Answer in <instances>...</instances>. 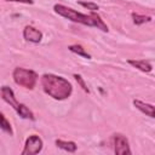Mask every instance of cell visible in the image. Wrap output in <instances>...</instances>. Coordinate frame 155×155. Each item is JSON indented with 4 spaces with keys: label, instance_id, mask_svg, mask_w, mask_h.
Returning <instances> with one entry per match:
<instances>
[{
    "label": "cell",
    "instance_id": "obj_7",
    "mask_svg": "<svg viewBox=\"0 0 155 155\" xmlns=\"http://www.w3.org/2000/svg\"><path fill=\"white\" fill-rule=\"evenodd\" d=\"M23 38L25 39V41L39 44L42 40V33L33 25H25L23 29Z\"/></svg>",
    "mask_w": 155,
    "mask_h": 155
},
{
    "label": "cell",
    "instance_id": "obj_9",
    "mask_svg": "<svg viewBox=\"0 0 155 155\" xmlns=\"http://www.w3.org/2000/svg\"><path fill=\"white\" fill-rule=\"evenodd\" d=\"M128 64H131L132 67L139 69L140 71L143 73H150L153 70V65L149 61H145V59H128L127 61Z\"/></svg>",
    "mask_w": 155,
    "mask_h": 155
},
{
    "label": "cell",
    "instance_id": "obj_16",
    "mask_svg": "<svg viewBox=\"0 0 155 155\" xmlns=\"http://www.w3.org/2000/svg\"><path fill=\"white\" fill-rule=\"evenodd\" d=\"M5 1H11V2H21V4H29L31 5L34 1L33 0H5Z\"/></svg>",
    "mask_w": 155,
    "mask_h": 155
},
{
    "label": "cell",
    "instance_id": "obj_14",
    "mask_svg": "<svg viewBox=\"0 0 155 155\" xmlns=\"http://www.w3.org/2000/svg\"><path fill=\"white\" fill-rule=\"evenodd\" d=\"M78 4L81 5V6H84V7H86V8H88V10H91L92 12L99 10V6H98L97 4H94V2H90V1H78Z\"/></svg>",
    "mask_w": 155,
    "mask_h": 155
},
{
    "label": "cell",
    "instance_id": "obj_11",
    "mask_svg": "<svg viewBox=\"0 0 155 155\" xmlns=\"http://www.w3.org/2000/svg\"><path fill=\"white\" fill-rule=\"evenodd\" d=\"M0 128H1L4 132L8 133L10 136L13 134V130H12V126H11L10 121L4 116V114H2L1 111H0Z\"/></svg>",
    "mask_w": 155,
    "mask_h": 155
},
{
    "label": "cell",
    "instance_id": "obj_8",
    "mask_svg": "<svg viewBox=\"0 0 155 155\" xmlns=\"http://www.w3.org/2000/svg\"><path fill=\"white\" fill-rule=\"evenodd\" d=\"M133 105L139 110L142 111L143 114L148 115L149 117H154L155 116V111H154V105L153 104H149V103H144L139 99H133Z\"/></svg>",
    "mask_w": 155,
    "mask_h": 155
},
{
    "label": "cell",
    "instance_id": "obj_1",
    "mask_svg": "<svg viewBox=\"0 0 155 155\" xmlns=\"http://www.w3.org/2000/svg\"><path fill=\"white\" fill-rule=\"evenodd\" d=\"M53 10H54L56 13H58L59 16H62V17L71 21V22L80 23V24H84V25H87V27H93V28H97L102 31H108V25L94 12H92L90 15L80 13V12L75 11L74 8L64 6L62 4H56L53 6Z\"/></svg>",
    "mask_w": 155,
    "mask_h": 155
},
{
    "label": "cell",
    "instance_id": "obj_5",
    "mask_svg": "<svg viewBox=\"0 0 155 155\" xmlns=\"http://www.w3.org/2000/svg\"><path fill=\"white\" fill-rule=\"evenodd\" d=\"M44 142L38 134H31L27 138L24 149L22 150V155H35L42 150Z\"/></svg>",
    "mask_w": 155,
    "mask_h": 155
},
{
    "label": "cell",
    "instance_id": "obj_10",
    "mask_svg": "<svg viewBox=\"0 0 155 155\" xmlns=\"http://www.w3.org/2000/svg\"><path fill=\"white\" fill-rule=\"evenodd\" d=\"M56 145L57 148L64 150V151H68V153H75L76 151V148L78 145L75 144V142H71V140H62V139H56Z\"/></svg>",
    "mask_w": 155,
    "mask_h": 155
},
{
    "label": "cell",
    "instance_id": "obj_15",
    "mask_svg": "<svg viewBox=\"0 0 155 155\" xmlns=\"http://www.w3.org/2000/svg\"><path fill=\"white\" fill-rule=\"evenodd\" d=\"M74 78H75V80L80 84V86L82 87V90L86 91V92H88V88H87V86L85 85V82H84V80H82V78H81V75H79V74H74Z\"/></svg>",
    "mask_w": 155,
    "mask_h": 155
},
{
    "label": "cell",
    "instance_id": "obj_2",
    "mask_svg": "<svg viewBox=\"0 0 155 155\" xmlns=\"http://www.w3.org/2000/svg\"><path fill=\"white\" fill-rule=\"evenodd\" d=\"M41 85L44 91L57 101L67 99L73 92L71 84L65 78L54 74H44L41 76Z\"/></svg>",
    "mask_w": 155,
    "mask_h": 155
},
{
    "label": "cell",
    "instance_id": "obj_13",
    "mask_svg": "<svg viewBox=\"0 0 155 155\" xmlns=\"http://www.w3.org/2000/svg\"><path fill=\"white\" fill-rule=\"evenodd\" d=\"M132 18H133V22L136 24H143L145 22H150L151 21V17L149 16H142V15H138V13H132Z\"/></svg>",
    "mask_w": 155,
    "mask_h": 155
},
{
    "label": "cell",
    "instance_id": "obj_6",
    "mask_svg": "<svg viewBox=\"0 0 155 155\" xmlns=\"http://www.w3.org/2000/svg\"><path fill=\"white\" fill-rule=\"evenodd\" d=\"M114 151L117 155H130L131 154L128 139L121 133L114 134Z\"/></svg>",
    "mask_w": 155,
    "mask_h": 155
},
{
    "label": "cell",
    "instance_id": "obj_3",
    "mask_svg": "<svg viewBox=\"0 0 155 155\" xmlns=\"http://www.w3.org/2000/svg\"><path fill=\"white\" fill-rule=\"evenodd\" d=\"M0 93H1L2 99H4L7 104H10V105L16 110V113H17L21 117H23V119H29V120H35V116H34L33 111H31L25 104H22V103H18V102H17V99H16V97H15V93H13V91H12L11 87H8V86H2V87L0 88Z\"/></svg>",
    "mask_w": 155,
    "mask_h": 155
},
{
    "label": "cell",
    "instance_id": "obj_4",
    "mask_svg": "<svg viewBox=\"0 0 155 155\" xmlns=\"http://www.w3.org/2000/svg\"><path fill=\"white\" fill-rule=\"evenodd\" d=\"M12 78L17 85H19L24 88H28V90H33L38 81V74L34 70L21 68V67L15 68V70L12 73Z\"/></svg>",
    "mask_w": 155,
    "mask_h": 155
},
{
    "label": "cell",
    "instance_id": "obj_12",
    "mask_svg": "<svg viewBox=\"0 0 155 155\" xmlns=\"http://www.w3.org/2000/svg\"><path fill=\"white\" fill-rule=\"evenodd\" d=\"M68 48H69V51H71V52L76 53L78 56H81V57L87 58V59H90V58H91V54H90V53H87V52L85 51V48H84L81 45H70Z\"/></svg>",
    "mask_w": 155,
    "mask_h": 155
}]
</instances>
